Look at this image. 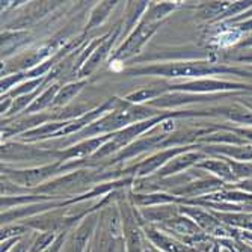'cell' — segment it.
I'll return each mask as SVG.
<instances>
[{"instance_id":"obj_1","label":"cell","mask_w":252,"mask_h":252,"mask_svg":"<svg viewBox=\"0 0 252 252\" xmlns=\"http://www.w3.org/2000/svg\"><path fill=\"white\" fill-rule=\"evenodd\" d=\"M126 76H153L165 79H213V76H236L252 77L249 68H240L228 63L212 61H180V62H160L142 66H131L123 71Z\"/></svg>"},{"instance_id":"obj_2","label":"cell","mask_w":252,"mask_h":252,"mask_svg":"<svg viewBox=\"0 0 252 252\" xmlns=\"http://www.w3.org/2000/svg\"><path fill=\"white\" fill-rule=\"evenodd\" d=\"M112 180L115 178V175L103 172V171H94L91 168H79L77 171H71L70 174H66L63 177H59L56 180H52L49 183H45L44 186L38 188L36 192L41 193H63L68 190H74L77 188H83L86 185H94V183L100 180Z\"/></svg>"},{"instance_id":"obj_3","label":"cell","mask_w":252,"mask_h":252,"mask_svg":"<svg viewBox=\"0 0 252 252\" xmlns=\"http://www.w3.org/2000/svg\"><path fill=\"white\" fill-rule=\"evenodd\" d=\"M162 21H156L151 17H148L147 14L142 15L141 21L137 23L136 29L127 36V39L121 44V47L113 53L112 61L113 62H124V61H130V59H136V55L141 53L142 47L148 42V39L156 33V31L160 28Z\"/></svg>"},{"instance_id":"obj_4","label":"cell","mask_w":252,"mask_h":252,"mask_svg":"<svg viewBox=\"0 0 252 252\" xmlns=\"http://www.w3.org/2000/svg\"><path fill=\"white\" fill-rule=\"evenodd\" d=\"M63 171H70L71 172L70 163L55 162V163H50V165H44L41 168L23 169V171H20V169L11 171L6 166H2V177L8 178L9 181L14 183V185H18V186L36 188L38 185H42L44 181H47L52 177L59 175Z\"/></svg>"},{"instance_id":"obj_5","label":"cell","mask_w":252,"mask_h":252,"mask_svg":"<svg viewBox=\"0 0 252 252\" xmlns=\"http://www.w3.org/2000/svg\"><path fill=\"white\" fill-rule=\"evenodd\" d=\"M2 160H29V162H42L49 163L52 160L58 162V151L55 150H44V148H33L23 144H3L2 145Z\"/></svg>"},{"instance_id":"obj_6","label":"cell","mask_w":252,"mask_h":252,"mask_svg":"<svg viewBox=\"0 0 252 252\" xmlns=\"http://www.w3.org/2000/svg\"><path fill=\"white\" fill-rule=\"evenodd\" d=\"M190 150H199V144L195 145H189V147H175V148H168V150H162L160 153H156L147 158H144L141 163H137L133 168V174L137 178H144L158 169H162L168 162L183 153L190 151Z\"/></svg>"},{"instance_id":"obj_7","label":"cell","mask_w":252,"mask_h":252,"mask_svg":"<svg viewBox=\"0 0 252 252\" xmlns=\"http://www.w3.org/2000/svg\"><path fill=\"white\" fill-rule=\"evenodd\" d=\"M207 158V154L199 151V150H190L183 153L177 157H174L171 162H168L162 169L157 171V178H168L172 175H177L180 172H183L185 169L189 171L190 166H196L199 162Z\"/></svg>"},{"instance_id":"obj_8","label":"cell","mask_w":252,"mask_h":252,"mask_svg":"<svg viewBox=\"0 0 252 252\" xmlns=\"http://www.w3.org/2000/svg\"><path fill=\"white\" fill-rule=\"evenodd\" d=\"M120 35H121V26L118 25V26H115V31L110 32V33L107 35V38L104 39V42L100 45V47H98L93 55L89 56V59L85 62V65L80 68V71L77 73V77L83 79V77L89 76L93 71H95V68L107 58L109 52L112 50L113 44L117 42V39H118Z\"/></svg>"},{"instance_id":"obj_9","label":"cell","mask_w":252,"mask_h":252,"mask_svg":"<svg viewBox=\"0 0 252 252\" xmlns=\"http://www.w3.org/2000/svg\"><path fill=\"white\" fill-rule=\"evenodd\" d=\"M47 121L52 123V113H35V115H28L26 118H20L18 121L5 123L2 126V137L6 139V137L14 134H23L38 128V126L41 127V124H47Z\"/></svg>"},{"instance_id":"obj_10","label":"cell","mask_w":252,"mask_h":252,"mask_svg":"<svg viewBox=\"0 0 252 252\" xmlns=\"http://www.w3.org/2000/svg\"><path fill=\"white\" fill-rule=\"evenodd\" d=\"M195 168L213 174V177L222 180L225 185H236L233 169L230 165V158H226V157H215V158L207 157L205 160H202V162H199Z\"/></svg>"},{"instance_id":"obj_11","label":"cell","mask_w":252,"mask_h":252,"mask_svg":"<svg viewBox=\"0 0 252 252\" xmlns=\"http://www.w3.org/2000/svg\"><path fill=\"white\" fill-rule=\"evenodd\" d=\"M225 186V183L216 177H201L198 180H193L188 185L181 186L180 189L174 190V193L177 195H190V196H198L202 193H210V192H216V190H222Z\"/></svg>"},{"instance_id":"obj_12","label":"cell","mask_w":252,"mask_h":252,"mask_svg":"<svg viewBox=\"0 0 252 252\" xmlns=\"http://www.w3.org/2000/svg\"><path fill=\"white\" fill-rule=\"evenodd\" d=\"M169 93L168 85H158V86H150V88H142L139 91H134V93L126 95V101L131 104H148L158 97H162Z\"/></svg>"},{"instance_id":"obj_13","label":"cell","mask_w":252,"mask_h":252,"mask_svg":"<svg viewBox=\"0 0 252 252\" xmlns=\"http://www.w3.org/2000/svg\"><path fill=\"white\" fill-rule=\"evenodd\" d=\"M222 117L243 127H252V107L246 104L236 103L233 106H222Z\"/></svg>"},{"instance_id":"obj_14","label":"cell","mask_w":252,"mask_h":252,"mask_svg":"<svg viewBox=\"0 0 252 252\" xmlns=\"http://www.w3.org/2000/svg\"><path fill=\"white\" fill-rule=\"evenodd\" d=\"M88 85V80H77V82H70L63 86H61L58 95L55 97L53 100V104H52V109H58V107H63L70 103L73 98H76L80 91Z\"/></svg>"},{"instance_id":"obj_15","label":"cell","mask_w":252,"mask_h":252,"mask_svg":"<svg viewBox=\"0 0 252 252\" xmlns=\"http://www.w3.org/2000/svg\"><path fill=\"white\" fill-rule=\"evenodd\" d=\"M31 35L28 32H3L2 33V58L8 59V56L14 52L18 50L20 45L26 44L29 41Z\"/></svg>"},{"instance_id":"obj_16","label":"cell","mask_w":252,"mask_h":252,"mask_svg":"<svg viewBox=\"0 0 252 252\" xmlns=\"http://www.w3.org/2000/svg\"><path fill=\"white\" fill-rule=\"evenodd\" d=\"M61 83H53V85H50L47 89L44 91V93L26 109V113L28 115H35V113H41L44 109H47V107H52V104H53V100H55V97L58 95V93H59V89H61Z\"/></svg>"},{"instance_id":"obj_17","label":"cell","mask_w":252,"mask_h":252,"mask_svg":"<svg viewBox=\"0 0 252 252\" xmlns=\"http://www.w3.org/2000/svg\"><path fill=\"white\" fill-rule=\"evenodd\" d=\"M118 2H101L100 5H97L94 8V11L91 12V18L88 21V25L85 28V32L91 31V29H95L97 26L103 25V21L109 17L110 11L117 6Z\"/></svg>"},{"instance_id":"obj_18","label":"cell","mask_w":252,"mask_h":252,"mask_svg":"<svg viewBox=\"0 0 252 252\" xmlns=\"http://www.w3.org/2000/svg\"><path fill=\"white\" fill-rule=\"evenodd\" d=\"M223 59L226 62L234 63H251L252 65V49L246 50H236V52H226Z\"/></svg>"},{"instance_id":"obj_19","label":"cell","mask_w":252,"mask_h":252,"mask_svg":"<svg viewBox=\"0 0 252 252\" xmlns=\"http://www.w3.org/2000/svg\"><path fill=\"white\" fill-rule=\"evenodd\" d=\"M134 201H137L139 204H153V202H171V201H177V198L163 193H151V195H136Z\"/></svg>"},{"instance_id":"obj_20","label":"cell","mask_w":252,"mask_h":252,"mask_svg":"<svg viewBox=\"0 0 252 252\" xmlns=\"http://www.w3.org/2000/svg\"><path fill=\"white\" fill-rule=\"evenodd\" d=\"M228 128H230L233 133H236L237 136L246 139L249 144H252V127H231V126H228Z\"/></svg>"},{"instance_id":"obj_21","label":"cell","mask_w":252,"mask_h":252,"mask_svg":"<svg viewBox=\"0 0 252 252\" xmlns=\"http://www.w3.org/2000/svg\"><path fill=\"white\" fill-rule=\"evenodd\" d=\"M231 26H234L242 33H251L252 32V18H248L245 21L236 23V25H231Z\"/></svg>"},{"instance_id":"obj_22","label":"cell","mask_w":252,"mask_h":252,"mask_svg":"<svg viewBox=\"0 0 252 252\" xmlns=\"http://www.w3.org/2000/svg\"><path fill=\"white\" fill-rule=\"evenodd\" d=\"M246 49H252V33L245 36L234 47V50H246Z\"/></svg>"},{"instance_id":"obj_23","label":"cell","mask_w":252,"mask_h":252,"mask_svg":"<svg viewBox=\"0 0 252 252\" xmlns=\"http://www.w3.org/2000/svg\"><path fill=\"white\" fill-rule=\"evenodd\" d=\"M248 18H252V8H251L249 11H246V12H243L242 15H239V17H236V18H233V20H230V21H225V23H228V25H236V23H240V21H245V20H248Z\"/></svg>"},{"instance_id":"obj_24","label":"cell","mask_w":252,"mask_h":252,"mask_svg":"<svg viewBox=\"0 0 252 252\" xmlns=\"http://www.w3.org/2000/svg\"><path fill=\"white\" fill-rule=\"evenodd\" d=\"M245 104H251L252 106V98L249 97V95H243V100H242Z\"/></svg>"},{"instance_id":"obj_25","label":"cell","mask_w":252,"mask_h":252,"mask_svg":"<svg viewBox=\"0 0 252 252\" xmlns=\"http://www.w3.org/2000/svg\"><path fill=\"white\" fill-rule=\"evenodd\" d=\"M243 104H245V103H243ZM246 106H249V107H252V106H251V104H246Z\"/></svg>"},{"instance_id":"obj_26","label":"cell","mask_w":252,"mask_h":252,"mask_svg":"<svg viewBox=\"0 0 252 252\" xmlns=\"http://www.w3.org/2000/svg\"><path fill=\"white\" fill-rule=\"evenodd\" d=\"M249 70H251V71H252V66H251V68H249Z\"/></svg>"}]
</instances>
